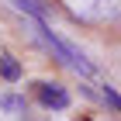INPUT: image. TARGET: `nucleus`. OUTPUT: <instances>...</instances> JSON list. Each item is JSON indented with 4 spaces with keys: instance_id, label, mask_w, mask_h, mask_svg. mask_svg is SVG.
I'll return each mask as SVG.
<instances>
[{
    "instance_id": "4",
    "label": "nucleus",
    "mask_w": 121,
    "mask_h": 121,
    "mask_svg": "<svg viewBox=\"0 0 121 121\" xmlns=\"http://www.w3.org/2000/svg\"><path fill=\"white\" fill-rule=\"evenodd\" d=\"M0 76H4L7 83H17L21 80V66H17L14 56H0Z\"/></svg>"
},
{
    "instance_id": "2",
    "label": "nucleus",
    "mask_w": 121,
    "mask_h": 121,
    "mask_svg": "<svg viewBox=\"0 0 121 121\" xmlns=\"http://www.w3.org/2000/svg\"><path fill=\"white\" fill-rule=\"evenodd\" d=\"M76 21L86 24H104V21L121 17V0H59Z\"/></svg>"
},
{
    "instance_id": "6",
    "label": "nucleus",
    "mask_w": 121,
    "mask_h": 121,
    "mask_svg": "<svg viewBox=\"0 0 121 121\" xmlns=\"http://www.w3.org/2000/svg\"><path fill=\"white\" fill-rule=\"evenodd\" d=\"M100 100H104V104H107V107H114V111H118V114H121V93H118V90H114V86H107V83H104V86H100Z\"/></svg>"
},
{
    "instance_id": "5",
    "label": "nucleus",
    "mask_w": 121,
    "mask_h": 121,
    "mask_svg": "<svg viewBox=\"0 0 121 121\" xmlns=\"http://www.w3.org/2000/svg\"><path fill=\"white\" fill-rule=\"evenodd\" d=\"M14 7H17V10H24L28 17L45 21V4H42V0H14Z\"/></svg>"
},
{
    "instance_id": "1",
    "label": "nucleus",
    "mask_w": 121,
    "mask_h": 121,
    "mask_svg": "<svg viewBox=\"0 0 121 121\" xmlns=\"http://www.w3.org/2000/svg\"><path fill=\"white\" fill-rule=\"evenodd\" d=\"M28 24H31V31H35V38H38V42H42V45H45L48 52H52V56L62 62V66H69V69H73V73H80V76H93V66L86 62V56H83V52H76L69 42H62L56 31H48L45 21L28 17Z\"/></svg>"
},
{
    "instance_id": "7",
    "label": "nucleus",
    "mask_w": 121,
    "mask_h": 121,
    "mask_svg": "<svg viewBox=\"0 0 121 121\" xmlns=\"http://www.w3.org/2000/svg\"><path fill=\"white\" fill-rule=\"evenodd\" d=\"M0 111H14V114H21V111H24V100H21V97H0Z\"/></svg>"
},
{
    "instance_id": "3",
    "label": "nucleus",
    "mask_w": 121,
    "mask_h": 121,
    "mask_svg": "<svg viewBox=\"0 0 121 121\" xmlns=\"http://www.w3.org/2000/svg\"><path fill=\"white\" fill-rule=\"evenodd\" d=\"M35 93H38V100L45 104V107H52V111H66V107H69V93H66V86H59V83L38 80Z\"/></svg>"
}]
</instances>
